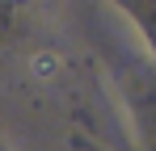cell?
I'll return each mask as SVG.
<instances>
[{"label":"cell","instance_id":"6da1fadb","mask_svg":"<svg viewBox=\"0 0 156 151\" xmlns=\"http://www.w3.org/2000/svg\"><path fill=\"white\" fill-rule=\"evenodd\" d=\"M30 72L38 76V80H55V76H59V59H55V55H34V59H30Z\"/></svg>","mask_w":156,"mask_h":151}]
</instances>
